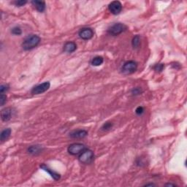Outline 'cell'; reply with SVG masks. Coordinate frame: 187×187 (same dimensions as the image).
Wrapping results in <instances>:
<instances>
[{"instance_id": "obj_1", "label": "cell", "mask_w": 187, "mask_h": 187, "mask_svg": "<svg viewBox=\"0 0 187 187\" xmlns=\"http://www.w3.org/2000/svg\"><path fill=\"white\" fill-rule=\"evenodd\" d=\"M40 37L36 35H28L24 39L22 43V47L26 51H29L37 47L40 44Z\"/></svg>"}, {"instance_id": "obj_2", "label": "cell", "mask_w": 187, "mask_h": 187, "mask_svg": "<svg viewBox=\"0 0 187 187\" xmlns=\"http://www.w3.org/2000/svg\"><path fill=\"white\" fill-rule=\"evenodd\" d=\"M79 161L85 165L91 164L94 159V154L93 151L91 150H84L80 154Z\"/></svg>"}, {"instance_id": "obj_3", "label": "cell", "mask_w": 187, "mask_h": 187, "mask_svg": "<svg viewBox=\"0 0 187 187\" xmlns=\"http://www.w3.org/2000/svg\"><path fill=\"white\" fill-rule=\"evenodd\" d=\"M126 26L122 23H117L113 25L112 26H110L108 29V33L110 35H113V36H117V35H120L122 32H124V31H126Z\"/></svg>"}, {"instance_id": "obj_4", "label": "cell", "mask_w": 187, "mask_h": 187, "mask_svg": "<svg viewBox=\"0 0 187 187\" xmlns=\"http://www.w3.org/2000/svg\"><path fill=\"white\" fill-rule=\"evenodd\" d=\"M137 68H138V64L136 62L134 61H129L124 63L122 68V70L124 74L129 75L135 72Z\"/></svg>"}, {"instance_id": "obj_5", "label": "cell", "mask_w": 187, "mask_h": 187, "mask_svg": "<svg viewBox=\"0 0 187 187\" xmlns=\"http://www.w3.org/2000/svg\"><path fill=\"white\" fill-rule=\"evenodd\" d=\"M68 152L71 155L81 154L83 151L85 150V147L83 144L81 143H73L71 144L68 147Z\"/></svg>"}, {"instance_id": "obj_6", "label": "cell", "mask_w": 187, "mask_h": 187, "mask_svg": "<svg viewBox=\"0 0 187 187\" xmlns=\"http://www.w3.org/2000/svg\"><path fill=\"white\" fill-rule=\"evenodd\" d=\"M50 86H51V83L49 82H44V83H41L34 87L32 90V94H40L45 92L46 91L49 89Z\"/></svg>"}, {"instance_id": "obj_7", "label": "cell", "mask_w": 187, "mask_h": 187, "mask_svg": "<svg viewBox=\"0 0 187 187\" xmlns=\"http://www.w3.org/2000/svg\"><path fill=\"white\" fill-rule=\"evenodd\" d=\"M108 9L113 15H119L122 10V5L120 2L113 1L108 5Z\"/></svg>"}, {"instance_id": "obj_8", "label": "cell", "mask_w": 187, "mask_h": 187, "mask_svg": "<svg viewBox=\"0 0 187 187\" xmlns=\"http://www.w3.org/2000/svg\"><path fill=\"white\" fill-rule=\"evenodd\" d=\"M79 37L84 40H88L94 36V32L91 28H83L79 31Z\"/></svg>"}, {"instance_id": "obj_9", "label": "cell", "mask_w": 187, "mask_h": 187, "mask_svg": "<svg viewBox=\"0 0 187 187\" xmlns=\"http://www.w3.org/2000/svg\"><path fill=\"white\" fill-rule=\"evenodd\" d=\"M12 117V109L10 108H4L1 112V118L3 122H8Z\"/></svg>"}, {"instance_id": "obj_10", "label": "cell", "mask_w": 187, "mask_h": 187, "mask_svg": "<svg viewBox=\"0 0 187 187\" xmlns=\"http://www.w3.org/2000/svg\"><path fill=\"white\" fill-rule=\"evenodd\" d=\"M88 135V132L85 130H77L71 133L69 136L75 139L84 138Z\"/></svg>"}, {"instance_id": "obj_11", "label": "cell", "mask_w": 187, "mask_h": 187, "mask_svg": "<svg viewBox=\"0 0 187 187\" xmlns=\"http://www.w3.org/2000/svg\"><path fill=\"white\" fill-rule=\"evenodd\" d=\"M32 4L33 5V6L36 8L37 11L40 12H42L45 11V3L43 1H32Z\"/></svg>"}, {"instance_id": "obj_12", "label": "cell", "mask_w": 187, "mask_h": 187, "mask_svg": "<svg viewBox=\"0 0 187 187\" xmlns=\"http://www.w3.org/2000/svg\"><path fill=\"white\" fill-rule=\"evenodd\" d=\"M76 49H77V45H76L74 42H67V43L64 45V51H65L66 53H73Z\"/></svg>"}, {"instance_id": "obj_13", "label": "cell", "mask_w": 187, "mask_h": 187, "mask_svg": "<svg viewBox=\"0 0 187 187\" xmlns=\"http://www.w3.org/2000/svg\"><path fill=\"white\" fill-rule=\"evenodd\" d=\"M40 167L42 169V170H44L45 171H46V172H48L50 175H51V177H52L54 180H56V181H58V180L60 179L59 174L57 173V172H54V171H53V170L50 169L49 167L48 166H46L45 165H40Z\"/></svg>"}, {"instance_id": "obj_14", "label": "cell", "mask_w": 187, "mask_h": 187, "mask_svg": "<svg viewBox=\"0 0 187 187\" xmlns=\"http://www.w3.org/2000/svg\"><path fill=\"white\" fill-rule=\"evenodd\" d=\"M42 149L40 145H32L28 149V151L29 154L32 155H37L42 152Z\"/></svg>"}, {"instance_id": "obj_15", "label": "cell", "mask_w": 187, "mask_h": 187, "mask_svg": "<svg viewBox=\"0 0 187 187\" xmlns=\"http://www.w3.org/2000/svg\"><path fill=\"white\" fill-rule=\"evenodd\" d=\"M12 130L10 128H8V129H5L1 133V136H0V140H1L2 142H4L5 140H7L8 139L10 138V135H11Z\"/></svg>"}, {"instance_id": "obj_16", "label": "cell", "mask_w": 187, "mask_h": 187, "mask_svg": "<svg viewBox=\"0 0 187 187\" xmlns=\"http://www.w3.org/2000/svg\"><path fill=\"white\" fill-rule=\"evenodd\" d=\"M104 62V59L102 56H96L92 59V65L93 66H95V67H97V66L101 65Z\"/></svg>"}, {"instance_id": "obj_17", "label": "cell", "mask_w": 187, "mask_h": 187, "mask_svg": "<svg viewBox=\"0 0 187 187\" xmlns=\"http://www.w3.org/2000/svg\"><path fill=\"white\" fill-rule=\"evenodd\" d=\"M132 46L134 48H138L139 45L140 44V37L139 35H136V36L134 37V38L132 39Z\"/></svg>"}, {"instance_id": "obj_18", "label": "cell", "mask_w": 187, "mask_h": 187, "mask_svg": "<svg viewBox=\"0 0 187 187\" xmlns=\"http://www.w3.org/2000/svg\"><path fill=\"white\" fill-rule=\"evenodd\" d=\"M164 67H165V65L163 64H156V65H154V69L156 72H160L163 70Z\"/></svg>"}, {"instance_id": "obj_19", "label": "cell", "mask_w": 187, "mask_h": 187, "mask_svg": "<svg viewBox=\"0 0 187 187\" xmlns=\"http://www.w3.org/2000/svg\"><path fill=\"white\" fill-rule=\"evenodd\" d=\"M112 126H113V124L111 122H106L103 124L102 129L104 131H108L110 129H111Z\"/></svg>"}, {"instance_id": "obj_20", "label": "cell", "mask_w": 187, "mask_h": 187, "mask_svg": "<svg viewBox=\"0 0 187 187\" xmlns=\"http://www.w3.org/2000/svg\"><path fill=\"white\" fill-rule=\"evenodd\" d=\"M12 33L15 35H20L22 33V31H21L20 27H18V26H15V27L12 28Z\"/></svg>"}, {"instance_id": "obj_21", "label": "cell", "mask_w": 187, "mask_h": 187, "mask_svg": "<svg viewBox=\"0 0 187 187\" xmlns=\"http://www.w3.org/2000/svg\"><path fill=\"white\" fill-rule=\"evenodd\" d=\"M7 101V97L6 95H5L4 94H1V97H0V104L1 105H4L5 103Z\"/></svg>"}, {"instance_id": "obj_22", "label": "cell", "mask_w": 187, "mask_h": 187, "mask_svg": "<svg viewBox=\"0 0 187 187\" xmlns=\"http://www.w3.org/2000/svg\"><path fill=\"white\" fill-rule=\"evenodd\" d=\"M9 89V85H2L0 86V92L1 94H4V92H7Z\"/></svg>"}, {"instance_id": "obj_23", "label": "cell", "mask_w": 187, "mask_h": 187, "mask_svg": "<svg viewBox=\"0 0 187 187\" xmlns=\"http://www.w3.org/2000/svg\"><path fill=\"white\" fill-rule=\"evenodd\" d=\"M15 5H16L18 7H21V6H24V5H26V3H27V2L26 1H23V0H21V1H15Z\"/></svg>"}, {"instance_id": "obj_24", "label": "cell", "mask_w": 187, "mask_h": 187, "mask_svg": "<svg viewBox=\"0 0 187 187\" xmlns=\"http://www.w3.org/2000/svg\"><path fill=\"white\" fill-rule=\"evenodd\" d=\"M135 112H136V113L138 114V115H142V114L143 113V112H144L143 108H142V107H141V106L138 107V108L136 109V110H135Z\"/></svg>"}, {"instance_id": "obj_25", "label": "cell", "mask_w": 187, "mask_h": 187, "mask_svg": "<svg viewBox=\"0 0 187 187\" xmlns=\"http://www.w3.org/2000/svg\"><path fill=\"white\" fill-rule=\"evenodd\" d=\"M165 186H175V184H172V183H167Z\"/></svg>"}, {"instance_id": "obj_26", "label": "cell", "mask_w": 187, "mask_h": 187, "mask_svg": "<svg viewBox=\"0 0 187 187\" xmlns=\"http://www.w3.org/2000/svg\"><path fill=\"white\" fill-rule=\"evenodd\" d=\"M154 186V184H153V183H152V184H151H151H146V185H145V186Z\"/></svg>"}]
</instances>
